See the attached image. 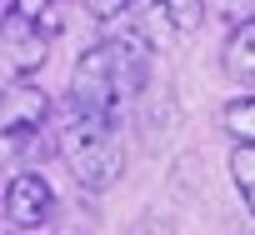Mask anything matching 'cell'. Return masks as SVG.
I'll return each mask as SVG.
<instances>
[{
  "instance_id": "obj_1",
  "label": "cell",
  "mask_w": 255,
  "mask_h": 235,
  "mask_svg": "<svg viewBox=\"0 0 255 235\" xmlns=\"http://www.w3.org/2000/svg\"><path fill=\"white\" fill-rule=\"evenodd\" d=\"M150 65H155V55H150V40H145L140 30L105 35L100 45H90V50L75 60V75H70V110L115 120V115H120V100H130V95L145 90Z\"/></svg>"
},
{
  "instance_id": "obj_2",
  "label": "cell",
  "mask_w": 255,
  "mask_h": 235,
  "mask_svg": "<svg viewBox=\"0 0 255 235\" xmlns=\"http://www.w3.org/2000/svg\"><path fill=\"white\" fill-rule=\"evenodd\" d=\"M55 150L80 190H110L125 175V150H120L115 120H105V115H80L65 105V120L55 130Z\"/></svg>"
},
{
  "instance_id": "obj_3",
  "label": "cell",
  "mask_w": 255,
  "mask_h": 235,
  "mask_svg": "<svg viewBox=\"0 0 255 235\" xmlns=\"http://www.w3.org/2000/svg\"><path fill=\"white\" fill-rule=\"evenodd\" d=\"M60 30L55 5H30V0H15L5 5V30H0V50H5V75L25 80L30 70L45 65L50 55V35Z\"/></svg>"
},
{
  "instance_id": "obj_4",
  "label": "cell",
  "mask_w": 255,
  "mask_h": 235,
  "mask_svg": "<svg viewBox=\"0 0 255 235\" xmlns=\"http://www.w3.org/2000/svg\"><path fill=\"white\" fill-rule=\"evenodd\" d=\"M50 215H55V190H50V180L35 175V170L10 175V185H5V220H10V230H40Z\"/></svg>"
},
{
  "instance_id": "obj_5",
  "label": "cell",
  "mask_w": 255,
  "mask_h": 235,
  "mask_svg": "<svg viewBox=\"0 0 255 235\" xmlns=\"http://www.w3.org/2000/svg\"><path fill=\"white\" fill-rule=\"evenodd\" d=\"M45 110H50V100L35 80H10L5 100H0V130H5V140H25L30 130H40Z\"/></svg>"
},
{
  "instance_id": "obj_6",
  "label": "cell",
  "mask_w": 255,
  "mask_h": 235,
  "mask_svg": "<svg viewBox=\"0 0 255 235\" xmlns=\"http://www.w3.org/2000/svg\"><path fill=\"white\" fill-rule=\"evenodd\" d=\"M220 65H225V75L230 80H255V15L250 20H240L230 35H225V50H220Z\"/></svg>"
},
{
  "instance_id": "obj_7",
  "label": "cell",
  "mask_w": 255,
  "mask_h": 235,
  "mask_svg": "<svg viewBox=\"0 0 255 235\" xmlns=\"http://www.w3.org/2000/svg\"><path fill=\"white\" fill-rule=\"evenodd\" d=\"M220 130L235 140V145H255V95H240L220 110Z\"/></svg>"
},
{
  "instance_id": "obj_8",
  "label": "cell",
  "mask_w": 255,
  "mask_h": 235,
  "mask_svg": "<svg viewBox=\"0 0 255 235\" xmlns=\"http://www.w3.org/2000/svg\"><path fill=\"white\" fill-rule=\"evenodd\" d=\"M230 180H235L245 210L255 215V145H235V155H230Z\"/></svg>"
},
{
  "instance_id": "obj_9",
  "label": "cell",
  "mask_w": 255,
  "mask_h": 235,
  "mask_svg": "<svg viewBox=\"0 0 255 235\" xmlns=\"http://www.w3.org/2000/svg\"><path fill=\"white\" fill-rule=\"evenodd\" d=\"M160 15H165L175 30H200L205 5H200V0H170V5H160Z\"/></svg>"
},
{
  "instance_id": "obj_10",
  "label": "cell",
  "mask_w": 255,
  "mask_h": 235,
  "mask_svg": "<svg viewBox=\"0 0 255 235\" xmlns=\"http://www.w3.org/2000/svg\"><path fill=\"white\" fill-rule=\"evenodd\" d=\"M100 25H130L140 10H150V5H115V0H95V5H85Z\"/></svg>"
},
{
  "instance_id": "obj_11",
  "label": "cell",
  "mask_w": 255,
  "mask_h": 235,
  "mask_svg": "<svg viewBox=\"0 0 255 235\" xmlns=\"http://www.w3.org/2000/svg\"><path fill=\"white\" fill-rule=\"evenodd\" d=\"M130 235H175V225H170L165 215H155V210H150V215H140V220L130 225Z\"/></svg>"
}]
</instances>
